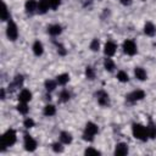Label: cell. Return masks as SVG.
<instances>
[{"instance_id":"cell-1","label":"cell","mask_w":156,"mask_h":156,"mask_svg":"<svg viewBox=\"0 0 156 156\" xmlns=\"http://www.w3.org/2000/svg\"><path fill=\"white\" fill-rule=\"evenodd\" d=\"M132 133H133V136L138 140H141V141H146L149 139V134H147V129L145 126L140 124V123H133L132 126Z\"/></svg>"},{"instance_id":"cell-2","label":"cell","mask_w":156,"mask_h":156,"mask_svg":"<svg viewBox=\"0 0 156 156\" xmlns=\"http://www.w3.org/2000/svg\"><path fill=\"white\" fill-rule=\"evenodd\" d=\"M17 140V134L13 129H7L2 136H1V146H2V150L6 149V147H10L12 146Z\"/></svg>"},{"instance_id":"cell-3","label":"cell","mask_w":156,"mask_h":156,"mask_svg":"<svg viewBox=\"0 0 156 156\" xmlns=\"http://www.w3.org/2000/svg\"><path fill=\"white\" fill-rule=\"evenodd\" d=\"M98 132H99L98 124H95L94 122H88L85 124V128L83 132V139L87 141H91V140H94V136L98 134Z\"/></svg>"},{"instance_id":"cell-4","label":"cell","mask_w":156,"mask_h":156,"mask_svg":"<svg viewBox=\"0 0 156 156\" xmlns=\"http://www.w3.org/2000/svg\"><path fill=\"white\" fill-rule=\"evenodd\" d=\"M6 35L9 38V40L11 41H15L17 38H18V29H17V26L15 22L10 21L7 27H6Z\"/></svg>"},{"instance_id":"cell-5","label":"cell","mask_w":156,"mask_h":156,"mask_svg":"<svg viewBox=\"0 0 156 156\" xmlns=\"http://www.w3.org/2000/svg\"><path fill=\"white\" fill-rule=\"evenodd\" d=\"M23 145H24V149H26L27 151H29V152H33V151H35V149H37V141H35V139H34L32 135H29V134H24Z\"/></svg>"},{"instance_id":"cell-6","label":"cell","mask_w":156,"mask_h":156,"mask_svg":"<svg viewBox=\"0 0 156 156\" xmlns=\"http://www.w3.org/2000/svg\"><path fill=\"white\" fill-rule=\"evenodd\" d=\"M123 51H124V54H127V55H129V56L135 55L136 51H138L136 44H135L133 40H130V39L124 40V43H123Z\"/></svg>"},{"instance_id":"cell-7","label":"cell","mask_w":156,"mask_h":156,"mask_svg":"<svg viewBox=\"0 0 156 156\" xmlns=\"http://www.w3.org/2000/svg\"><path fill=\"white\" fill-rule=\"evenodd\" d=\"M126 98H127V100L129 102H136V101H140V100H143L145 98V91L138 89V90H134V91L129 93Z\"/></svg>"},{"instance_id":"cell-8","label":"cell","mask_w":156,"mask_h":156,"mask_svg":"<svg viewBox=\"0 0 156 156\" xmlns=\"http://www.w3.org/2000/svg\"><path fill=\"white\" fill-rule=\"evenodd\" d=\"M96 100L100 106H108L110 105V96L105 90H99L96 93Z\"/></svg>"},{"instance_id":"cell-9","label":"cell","mask_w":156,"mask_h":156,"mask_svg":"<svg viewBox=\"0 0 156 156\" xmlns=\"http://www.w3.org/2000/svg\"><path fill=\"white\" fill-rule=\"evenodd\" d=\"M116 50H117V45H116V43H113L112 40H108V41H106V43H105L104 52H105V55H106V56H108V57H110V56L115 55Z\"/></svg>"},{"instance_id":"cell-10","label":"cell","mask_w":156,"mask_h":156,"mask_svg":"<svg viewBox=\"0 0 156 156\" xmlns=\"http://www.w3.org/2000/svg\"><path fill=\"white\" fill-rule=\"evenodd\" d=\"M24 9H26L27 13H29V15L34 13L38 10V1L37 0H27L24 4Z\"/></svg>"},{"instance_id":"cell-11","label":"cell","mask_w":156,"mask_h":156,"mask_svg":"<svg viewBox=\"0 0 156 156\" xmlns=\"http://www.w3.org/2000/svg\"><path fill=\"white\" fill-rule=\"evenodd\" d=\"M128 154V145L126 143H118L115 147V155L117 156H123Z\"/></svg>"},{"instance_id":"cell-12","label":"cell","mask_w":156,"mask_h":156,"mask_svg":"<svg viewBox=\"0 0 156 156\" xmlns=\"http://www.w3.org/2000/svg\"><path fill=\"white\" fill-rule=\"evenodd\" d=\"M50 9V4L49 0H38V10L37 12L40 15H44L48 12V10Z\"/></svg>"},{"instance_id":"cell-13","label":"cell","mask_w":156,"mask_h":156,"mask_svg":"<svg viewBox=\"0 0 156 156\" xmlns=\"http://www.w3.org/2000/svg\"><path fill=\"white\" fill-rule=\"evenodd\" d=\"M134 76H135V78L139 79V80H146V79H147V73H146V71H145L144 68H141V67H135V68H134Z\"/></svg>"},{"instance_id":"cell-14","label":"cell","mask_w":156,"mask_h":156,"mask_svg":"<svg viewBox=\"0 0 156 156\" xmlns=\"http://www.w3.org/2000/svg\"><path fill=\"white\" fill-rule=\"evenodd\" d=\"M18 100L22 102H28L32 100V93L28 89H22L21 93L18 94Z\"/></svg>"},{"instance_id":"cell-15","label":"cell","mask_w":156,"mask_h":156,"mask_svg":"<svg viewBox=\"0 0 156 156\" xmlns=\"http://www.w3.org/2000/svg\"><path fill=\"white\" fill-rule=\"evenodd\" d=\"M144 33L146 35H149V37H154L156 34V27H155V24L151 23V22H146L145 26H144Z\"/></svg>"},{"instance_id":"cell-16","label":"cell","mask_w":156,"mask_h":156,"mask_svg":"<svg viewBox=\"0 0 156 156\" xmlns=\"http://www.w3.org/2000/svg\"><path fill=\"white\" fill-rule=\"evenodd\" d=\"M48 32H49L50 35L56 37V35H60L62 33V27L60 24H51V26H49Z\"/></svg>"},{"instance_id":"cell-17","label":"cell","mask_w":156,"mask_h":156,"mask_svg":"<svg viewBox=\"0 0 156 156\" xmlns=\"http://www.w3.org/2000/svg\"><path fill=\"white\" fill-rule=\"evenodd\" d=\"M32 49H33V52H34L35 56H41L43 52H44V46H43V44H41L39 40H35V41H34Z\"/></svg>"},{"instance_id":"cell-18","label":"cell","mask_w":156,"mask_h":156,"mask_svg":"<svg viewBox=\"0 0 156 156\" xmlns=\"http://www.w3.org/2000/svg\"><path fill=\"white\" fill-rule=\"evenodd\" d=\"M72 134L68 133V132H61L60 133V141L63 144V145H68L72 143Z\"/></svg>"},{"instance_id":"cell-19","label":"cell","mask_w":156,"mask_h":156,"mask_svg":"<svg viewBox=\"0 0 156 156\" xmlns=\"http://www.w3.org/2000/svg\"><path fill=\"white\" fill-rule=\"evenodd\" d=\"M146 129H147L149 138H150V139H155V138H156V124L150 121L149 124L146 126Z\"/></svg>"},{"instance_id":"cell-20","label":"cell","mask_w":156,"mask_h":156,"mask_svg":"<svg viewBox=\"0 0 156 156\" xmlns=\"http://www.w3.org/2000/svg\"><path fill=\"white\" fill-rule=\"evenodd\" d=\"M43 113H44L46 117H51V116H54V115L56 113V107H55L54 105H51V104H48V105H45Z\"/></svg>"},{"instance_id":"cell-21","label":"cell","mask_w":156,"mask_h":156,"mask_svg":"<svg viewBox=\"0 0 156 156\" xmlns=\"http://www.w3.org/2000/svg\"><path fill=\"white\" fill-rule=\"evenodd\" d=\"M68 80H69V74H68V73H61V74H58V76L56 77V82H57V84H60V85L67 84Z\"/></svg>"},{"instance_id":"cell-22","label":"cell","mask_w":156,"mask_h":156,"mask_svg":"<svg viewBox=\"0 0 156 156\" xmlns=\"http://www.w3.org/2000/svg\"><path fill=\"white\" fill-rule=\"evenodd\" d=\"M104 67H105V69L106 71H108V72H112L113 69H115V62L112 61V58H110L108 56H107V58H105V61H104Z\"/></svg>"},{"instance_id":"cell-23","label":"cell","mask_w":156,"mask_h":156,"mask_svg":"<svg viewBox=\"0 0 156 156\" xmlns=\"http://www.w3.org/2000/svg\"><path fill=\"white\" fill-rule=\"evenodd\" d=\"M56 85H57V82H56V80H52V79H48V80H45V83H44V87H45V89H46L48 91L55 90Z\"/></svg>"},{"instance_id":"cell-24","label":"cell","mask_w":156,"mask_h":156,"mask_svg":"<svg viewBox=\"0 0 156 156\" xmlns=\"http://www.w3.org/2000/svg\"><path fill=\"white\" fill-rule=\"evenodd\" d=\"M17 111H18L20 113H22V115H27L28 111H29V107H28L27 102H22V101H20V104L17 105Z\"/></svg>"},{"instance_id":"cell-25","label":"cell","mask_w":156,"mask_h":156,"mask_svg":"<svg viewBox=\"0 0 156 156\" xmlns=\"http://www.w3.org/2000/svg\"><path fill=\"white\" fill-rule=\"evenodd\" d=\"M117 79H118L121 83H127V82L129 80L128 73L124 72V71H118V73H117Z\"/></svg>"},{"instance_id":"cell-26","label":"cell","mask_w":156,"mask_h":156,"mask_svg":"<svg viewBox=\"0 0 156 156\" xmlns=\"http://www.w3.org/2000/svg\"><path fill=\"white\" fill-rule=\"evenodd\" d=\"M22 83H23V77H22L21 74H20V76H16L15 79H13V82L11 83V85H9V88L15 89V87H20Z\"/></svg>"},{"instance_id":"cell-27","label":"cell","mask_w":156,"mask_h":156,"mask_svg":"<svg viewBox=\"0 0 156 156\" xmlns=\"http://www.w3.org/2000/svg\"><path fill=\"white\" fill-rule=\"evenodd\" d=\"M69 99H71V94L67 90H62L60 93V101L61 102H67Z\"/></svg>"},{"instance_id":"cell-28","label":"cell","mask_w":156,"mask_h":156,"mask_svg":"<svg viewBox=\"0 0 156 156\" xmlns=\"http://www.w3.org/2000/svg\"><path fill=\"white\" fill-rule=\"evenodd\" d=\"M1 20H2V21H7V20H10V13H9V9H7V5H6V4L2 5Z\"/></svg>"},{"instance_id":"cell-29","label":"cell","mask_w":156,"mask_h":156,"mask_svg":"<svg viewBox=\"0 0 156 156\" xmlns=\"http://www.w3.org/2000/svg\"><path fill=\"white\" fill-rule=\"evenodd\" d=\"M100 48V41L99 39H93L91 43H90V50L91 51H98Z\"/></svg>"},{"instance_id":"cell-30","label":"cell","mask_w":156,"mask_h":156,"mask_svg":"<svg viewBox=\"0 0 156 156\" xmlns=\"http://www.w3.org/2000/svg\"><path fill=\"white\" fill-rule=\"evenodd\" d=\"M85 76H87L88 79H94V78H95L94 68H93V67H87V68H85Z\"/></svg>"},{"instance_id":"cell-31","label":"cell","mask_w":156,"mask_h":156,"mask_svg":"<svg viewBox=\"0 0 156 156\" xmlns=\"http://www.w3.org/2000/svg\"><path fill=\"white\" fill-rule=\"evenodd\" d=\"M62 145H63V144H62L61 141H60V143L56 141V143L52 144V150H54L55 152H62V151H63V146H62Z\"/></svg>"},{"instance_id":"cell-32","label":"cell","mask_w":156,"mask_h":156,"mask_svg":"<svg viewBox=\"0 0 156 156\" xmlns=\"http://www.w3.org/2000/svg\"><path fill=\"white\" fill-rule=\"evenodd\" d=\"M34 124H35V122H34L30 117H27V118L23 121V126H24L26 128H33Z\"/></svg>"},{"instance_id":"cell-33","label":"cell","mask_w":156,"mask_h":156,"mask_svg":"<svg viewBox=\"0 0 156 156\" xmlns=\"http://www.w3.org/2000/svg\"><path fill=\"white\" fill-rule=\"evenodd\" d=\"M101 152L99 151V150H96V149H93V147H88V149H85V151H84V155H100Z\"/></svg>"},{"instance_id":"cell-34","label":"cell","mask_w":156,"mask_h":156,"mask_svg":"<svg viewBox=\"0 0 156 156\" xmlns=\"http://www.w3.org/2000/svg\"><path fill=\"white\" fill-rule=\"evenodd\" d=\"M49 4H50V9L52 10H56L60 4H61V0H49Z\"/></svg>"},{"instance_id":"cell-35","label":"cell","mask_w":156,"mask_h":156,"mask_svg":"<svg viewBox=\"0 0 156 156\" xmlns=\"http://www.w3.org/2000/svg\"><path fill=\"white\" fill-rule=\"evenodd\" d=\"M57 51H58L60 55H66V54H67V50H66L61 44H57Z\"/></svg>"},{"instance_id":"cell-36","label":"cell","mask_w":156,"mask_h":156,"mask_svg":"<svg viewBox=\"0 0 156 156\" xmlns=\"http://www.w3.org/2000/svg\"><path fill=\"white\" fill-rule=\"evenodd\" d=\"M119 1H121V4L124 5V6H129V5L132 4V0H119Z\"/></svg>"},{"instance_id":"cell-37","label":"cell","mask_w":156,"mask_h":156,"mask_svg":"<svg viewBox=\"0 0 156 156\" xmlns=\"http://www.w3.org/2000/svg\"><path fill=\"white\" fill-rule=\"evenodd\" d=\"M1 99H5V89H1Z\"/></svg>"}]
</instances>
